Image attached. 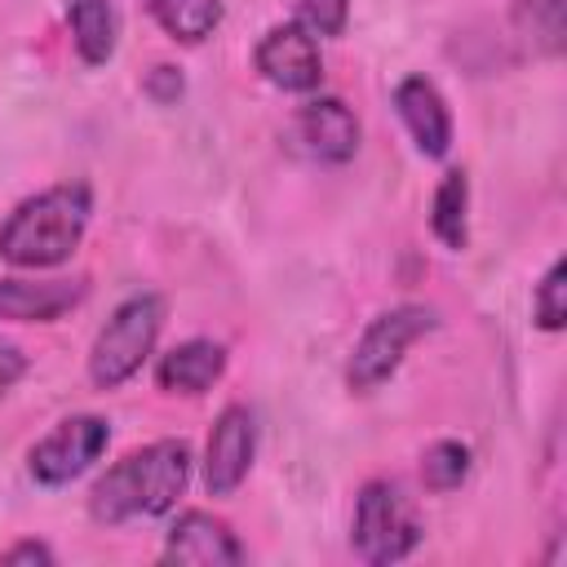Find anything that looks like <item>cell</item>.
<instances>
[{
    "instance_id": "1",
    "label": "cell",
    "mask_w": 567,
    "mask_h": 567,
    "mask_svg": "<svg viewBox=\"0 0 567 567\" xmlns=\"http://www.w3.org/2000/svg\"><path fill=\"white\" fill-rule=\"evenodd\" d=\"M190 465H195V456L182 439H155L146 447H133L93 483V492H89L93 523L120 527L128 518L168 514L190 483Z\"/></svg>"
},
{
    "instance_id": "2",
    "label": "cell",
    "mask_w": 567,
    "mask_h": 567,
    "mask_svg": "<svg viewBox=\"0 0 567 567\" xmlns=\"http://www.w3.org/2000/svg\"><path fill=\"white\" fill-rule=\"evenodd\" d=\"M93 217V190L84 182H62L49 186L31 199H22L4 226H0V261L13 270H53L62 266Z\"/></svg>"
},
{
    "instance_id": "3",
    "label": "cell",
    "mask_w": 567,
    "mask_h": 567,
    "mask_svg": "<svg viewBox=\"0 0 567 567\" xmlns=\"http://www.w3.org/2000/svg\"><path fill=\"white\" fill-rule=\"evenodd\" d=\"M164 328V297L159 292H133L124 297L111 319L97 328L93 350H89V381L97 390H115L128 377L142 372V363L151 359L155 341Z\"/></svg>"
},
{
    "instance_id": "4",
    "label": "cell",
    "mask_w": 567,
    "mask_h": 567,
    "mask_svg": "<svg viewBox=\"0 0 567 567\" xmlns=\"http://www.w3.org/2000/svg\"><path fill=\"white\" fill-rule=\"evenodd\" d=\"M421 545V518L412 509V501L403 496L399 483L390 478H372L359 487L354 496V523H350V549L372 563H399Z\"/></svg>"
},
{
    "instance_id": "5",
    "label": "cell",
    "mask_w": 567,
    "mask_h": 567,
    "mask_svg": "<svg viewBox=\"0 0 567 567\" xmlns=\"http://www.w3.org/2000/svg\"><path fill=\"white\" fill-rule=\"evenodd\" d=\"M434 310L430 306H394V310H381L368 328H363V337L354 341V350H350V363H346V385L354 390V394H372L377 385H385L394 372H399V363H403V354H408V346L412 341H421L425 332H434Z\"/></svg>"
},
{
    "instance_id": "6",
    "label": "cell",
    "mask_w": 567,
    "mask_h": 567,
    "mask_svg": "<svg viewBox=\"0 0 567 567\" xmlns=\"http://www.w3.org/2000/svg\"><path fill=\"white\" fill-rule=\"evenodd\" d=\"M106 443H111V421H102L93 412L66 416L27 452L31 478L40 487H66L71 478H80L106 452Z\"/></svg>"
},
{
    "instance_id": "7",
    "label": "cell",
    "mask_w": 567,
    "mask_h": 567,
    "mask_svg": "<svg viewBox=\"0 0 567 567\" xmlns=\"http://www.w3.org/2000/svg\"><path fill=\"white\" fill-rule=\"evenodd\" d=\"M252 62L261 71L266 84L284 89V93H315L319 80H323V58H319V40L310 27H301L297 18L292 22H275L257 49H252Z\"/></svg>"
},
{
    "instance_id": "8",
    "label": "cell",
    "mask_w": 567,
    "mask_h": 567,
    "mask_svg": "<svg viewBox=\"0 0 567 567\" xmlns=\"http://www.w3.org/2000/svg\"><path fill=\"white\" fill-rule=\"evenodd\" d=\"M257 456V421L244 403H230L217 412L208 443H204V487L208 496H235L248 478Z\"/></svg>"
},
{
    "instance_id": "9",
    "label": "cell",
    "mask_w": 567,
    "mask_h": 567,
    "mask_svg": "<svg viewBox=\"0 0 567 567\" xmlns=\"http://www.w3.org/2000/svg\"><path fill=\"white\" fill-rule=\"evenodd\" d=\"M244 545L235 540V532L217 518V514H204V509H186L173 518L168 536H164V563H244Z\"/></svg>"
},
{
    "instance_id": "10",
    "label": "cell",
    "mask_w": 567,
    "mask_h": 567,
    "mask_svg": "<svg viewBox=\"0 0 567 567\" xmlns=\"http://www.w3.org/2000/svg\"><path fill=\"white\" fill-rule=\"evenodd\" d=\"M394 111L403 120V128L412 133L416 151L425 159H443L447 146H452V115H447V102L443 93L425 80V75H408L399 80L394 89Z\"/></svg>"
},
{
    "instance_id": "11",
    "label": "cell",
    "mask_w": 567,
    "mask_h": 567,
    "mask_svg": "<svg viewBox=\"0 0 567 567\" xmlns=\"http://www.w3.org/2000/svg\"><path fill=\"white\" fill-rule=\"evenodd\" d=\"M297 137L319 164H346L359 151V120L341 97H310L297 111Z\"/></svg>"
},
{
    "instance_id": "12",
    "label": "cell",
    "mask_w": 567,
    "mask_h": 567,
    "mask_svg": "<svg viewBox=\"0 0 567 567\" xmlns=\"http://www.w3.org/2000/svg\"><path fill=\"white\" fill-rule=\"evenodd\" d=\"M84 279H0V319L13 323H53L84 301Z\"/></svg>"
},
{
    "instance_id": "13",
    "label": "cell",
    "mask_w": 567,
    "mask_h": 567,
    "mask_svg": "<svg viewBox=\"0 0 567 567\" xmlns=\"http://www.w3.org/2000/svg\"><path fill=\"white\" fill-rule=\"evenodd\" d=\"M221 372H226V346L213 337H190L168 354H159L155 381L168 394H204L221 381Z\"/></svg>"
},
{
    "instance_id": "14",
    "label": "cell",
    "mask_w": 567,
    "mask_h": 567,
    "mask_svg": "<svg viewBox=\"0 0 567 567\" xmlns=\"http://www.w3.org/2000/svg\"><path fill=\"white\" fill-rule=\"evenodd\" d=\"M66 27H71V44H75V53H80L84 66H102V62L115 58V44H120V9L111 0H71Z\"/></svg>"
},
{
    "instance_id": "15",
    "label": "cell",
    "mask_w": 567,
    "mask_h": 567,
    "mask_svg": "<svg viewBox=\"0 0 567 567\" xmlns=\"http://www.w3.org/2000/svg\"><path fill=\"white\" fill-rule=\"evenodd\" d=\"M430 230L443 248H452V252L465 248V239H470V177H465V168L443 173L434 204H430Z\"/></svg>"
},
{
    "instance_id": "16",
    "label": "cell",
    "mask_w": 567,
    "mask_h": 567,
    "mask_svg": "<svg viewBox=\"0 0 567 567\" xmlns=\"http://www.w3.org/2000/svg\"><path fill=\"white\" fill-rule=\"evenodd\" d=\"M155 22L182 40V44H199L221 27V0H146Z\"/></svg>"
},
{
    "instance_id": "17",
    "label": "cell",
    "mask_w": 567,
    "mask_h": 567,
    "mask_svg": "<svg viewBox=\"0 0 567 567\" xmlns=\"http://www.w3.org/2000/svg\"><path fill=\"white\" fill-rule=\"evenodd\" d=\"M514 31L532 44V53H563V0H514Z\"/></svg>"
},
{
    "instance_id": "18",
    "label": "cell",
    "mask_w": 567,
    "mask_h": 567,
    "mask_svg": "<svg viewBox=\"0 0 567 567\" xmlns=\"http://www.w3.org/2000/svg\"><path fill=\"white\" fill-rule=\"evenodd\" d=\"M465 474H470V447L465 443L439 439L434 447H425V456H421V483L430 492H452V487L465 483Z\"/></svg>"
},
{
    "instance_id": "19",
    "label": "cell",
    "mask_w": 567,
    "mask_h": 567,
    "mask_svg": "<svg viewBox=\"0 0 567 567\" xmlns=\"http://www.w3.org/2000/svg\"><path fill=\"white\" fill-rule=\"evenodd\" d=\"M563 292H567V261L558 257V261L545 270V279L536 284V297H532V315H536V323H540L545 332H558L563 319H567Z\"/></svg>"
},
{
    "instance_id": "20",
    "label": "cell",
    "mask_w": 567,
    "mask_h": 567,
    "mask_svg": "<svg viewBox=\"0 0 567 567\" xmlns=\"http://www.w3.org/2000/svg\"><path fill=\"white\" fill-rule=\"evenodd\" d=\"M350 18V0H297V22L315 35H341Z\"/></svg>"
},
{
    "instance_id": "21",
    "label": "cell",
    "mask_w": 567,
    "mask_h": 567,
    "mask_svg": "<svg viewBox=\"0 0 567 567\" xmlns=\"http://www.w3.org/2000/svg\"><path fill=\"white\" fill-rule=\"evenodd\" d=\"M142 89H146L159 106H168V102L182 97V75H177V66H151V75H146Z\"/></svg>"
},
{
    "instance_id": "22",
    "label": "cell",
    "mask_w": 567,
    "mask_h": 567,
    "mask_svg": "<svg viewBox=\"0 0 567 567\" xmlns=\"http://www.w3.org/2000/svg\"><path fill=\"white\" fill-rule=\"evenodd\" d=\"M0 563H9V567H18V563H40V567H53L58 558H53V549L44 545V540H18V545H9L4 554H0Z\"/></svg>"
},
{
    "instance_id": "23",
    "label": "cell",
    "mask_w": 567,
    "mask_h": 567,
    "mask_svg": "<svg viewBox=\"0 0 567 567\" xmlns=\"http://www.w3.org/2000/svg\"><path fill=\"white\" fill-rule=\"evenodd\" d=\"M22 372H27V354H22L9 337H0V399L18 385V377H22Z\"/></svg>"
}]
</instances>
